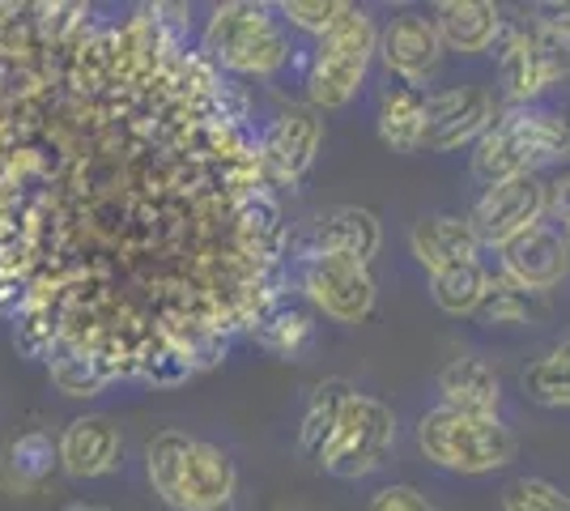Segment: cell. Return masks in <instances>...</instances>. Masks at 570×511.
Masks as SVG:
<instances>
[{
	"label": "cell",
	"instance_id": "6da1fadb",
	"mask_svg": "<svg viewBox=\"0 0 570 511\" xmlns=\"http://www.w3.org/2000/svg\"><path fill=\"white\" fill-rule=\"evenodd\" d=\"M145 473L170 511H222L238 487L235 461L188 431H158L149 439Z\"/></svg>",
	"mask_w": 570,
	"mask_h": 511
},
{
	"label": "cell",
	"instance_id": "7a4b0ae2",
	"mask_svg": "<svg viewBox=\"0 0 570 511\" xmlns=\"http://www.w3.org/2000/svg\"><path fill=\"white\" fill-rule=\"evenodd\" d=\"M570 154V124L553 111L537 107H511L507 116L494 120V128L476 141L473 175L494 188L520 175H537V167H549Z\"/></svg>",
	"mask_w": 570,
	"mask_h": 511
},
{
	"label": "cell",
	"instance_id": "3957f363",
	"mask_svg": "<svg viewBox=\"0 0 570 511\" xmlns=\"http://www.w3.org/2000/svg\"><path fill=\"white\" fill-rule=\"evenodd\" d=\"M417 448L426 461L452 473H490L515 456V435L502 426L499 414H464L452 405H439L417 422Z\"/></svg>",
	"mask_w": 570,
	"mask_h": 511
},
{
	"label": "cell",
	"instance_id": "277c9868",
	"mask_svg": "<svg viewBox=\"0 0 570 511\" xmlns=\"http://www.w3.org/2000/svg\"><path fill=\"white\" fill-rule=\"evenodd\" d=\"M205 51L222 69L256 77L277 73L289 60V43H285L273 9L252 4V0H235V4L217 9L209 18V30H205Z\"/></svg>",
	"mask_w": 570,
	"mask_h": 511
},
{
	"label": "cell",
	"instance_id": "5b68a950",
	"mask_svg": "<svg viewBox=\"0 0 570 511\" xmlns=\"http://www.w3.org/2000/svg\"><path fill=\"white\" fill-rule=\"evenodd\" d=\"M380 51V30L371 22V13L354 9L345 22L328 30L320 39V48L311 56V73H307V98L311 107L320 111H336L357 95L362 77L371 69V56Z\"/></svg>",
	"mask_w": 570,
	"mask_h": 511
},
{
	"label": "cell",
	"instance_id": "8992f818",
	"mask_svg": "<svg viewBox=\"0 0 570 511\" xmlns=\"http://www.w3.org/2000/svg\"><path fill=\"white\" fill-rule=\"evenodd\" d=\"M396 443V414L383 405L380 396H366V392H350L345 410L336 417V431L328 439V448L320 452V464L324 473L333 478H366L375 473L387 452Z\"/></svg>",
	"mask_w": 570,
	"mask_h": 511
},
{
	"label": "cell",
	"instance_id": "52a82bcc",
	"mask_svg": "<svg viewBox=\"0 0 570 511\" xmlns=\"http://www.w3.org/2000/svg\"><path fill=\"white\" fill-rule=\"evenodd\" d=\"M567 73H570L567 39H558V35L546 30L541 22L520 26V30H507V35H502L499 86L515 107L532 102L537 95H546L549 86L567 81Z\"/></svg>",
	"mask_w": 570,
	"mask_h": 511
},
{
	"label": "cell",
	"instance_id": "ba28073f",
	"mask_svg": "<svg viewBox=\"0 0 570 511\" xmlns=\"http://www.w3.org/2000/svg\"><path fill=\"white\" fill-rule=\"evenodd\" d=\"M549 214V184H541L537 175H520L485 188L473 209V230L481 244L507 247L515 244L520 235H528L532 226H541V218Z\"/></svg>",
	"mask_w": 570,
	"mask_h": 511
},
{
	"label": "cell",
	"instance_id": "9c48e42d",
	"mask_svg": "<svg viewBox=\"0 0 570 511\" xmlns=\"http://www.w3.org/2000/svg\"><path fill=\"white\" fill-rule=\"evenodd\" d=\"M303 294L328 320L357 324L375 307V277L362 261L350 256H311L303 265Z\"/></svg>",
	"mask_w": 570,
	"mask_h": 511
},
{
	"label": "cell",
	"instance_id": "30bf717a",
	"mask_svg": "<svg viewBox=\"0 0 570 511\" xmlns=\"http://www.w3.org/2000/svg\"><path fill=\"white\" fill-rule=\"evenodd\" d=\"M494 128V98L481 86H443L426 95V146L448 154L476 146Z\"/></svg>",
	"mask_w": 570,
	"mask_h": 511
},
{
	"label": "cell",
	"instance_id": "8fae6325",
	"mask_svg": "<svg viewBox=\"0 0 570 511\" xmlns=\"http://www.w3.org/2000/svg\"><path fill=\"white\" fill-rule=\"evenodd\" d=\"M443 39L434 30V18L401 13L380 30V56L404 86H426L443 65Z\"/></svg>",
	"mask_w": 570,
	"mask_h": 511
},
{
	"label": "cell",
	"instance_id": "7c38bea8",
	"mask_svg": "<svg viewBox=\"0 0 570 511\" xmlns=\"http://www.w3.org/2000/svg\"><path fill=\"white\" fill-rule=\"evenodd\" d=\"M320 141H324V124H320V111L315 107H289L277 120L268 124L261 146V163L277 179L294 184L303 179L320 154Z\"/></svg>",
	"mask_w": 570,
	"mask_h": 511
},
{
	"label": "cell",
	"instance_id": "4fadbf2b",
	"mask_svg": "<svg viewBox=\"0 0 570 511\" xmlns=\"http://www.w3.org/2000/svg\"><path fill=\"white\" fill-rule=\"evenodd\" d=\"M502 268H507V277H511L515 286H523V291H532V294L553 291L570 273V252H567L562 230H558V226H546V222L532 226L515 244L502 247Z\"/></svg>",
	"mask_w": 570,
	"mask_h": 511
},
{
	"label": "cell",
	"instance_id": "5bb4252c",
	"mask_svg": "<svg viewBox=\"0 0 570 511\" xmlns=\"http://www.w3.org/2000/svg\"><path fill=\"white\" fill-rule=\"evenodd\" d=\"M383 244V230L380 218L362 205H341L333 214L311 226L307 244H303V256H350V261H362L371 265V256L380 252Z\"/></svg>",
	"mask_w": 570,
	"mask_h": 511
},
{
	"label": "cell",
	"instance_id": "9a60e30c",
	"mask_svg": "<svg viewBox=\"0 0 570 511\" xmlns=\"http://www.w3.org/2000/svg\"><path fill=\"white\" fill-rule=\"evenodd\" d=\"M124 439H119L116 422L102 414L72 417L60 435V469L69 478H102L119 464Z\"/></svg>",
	"mask_w": 570,
	"mask_h": 511
},
{
	"label": "cell",
	"instance_id": "2e32d148",
	"mask_svg": "<svg viewBox=\"0 0 570 511\" xmlns=\"http://www.w3.org/2000/svg\"><path fill=\"white\" fill-rule=\"evenodd\" d=\"M434 30L448 51L481 56L502 39V13L485 0H443L434 9Z\"/></svg>",
	"mask_w": 570,
	"mask_h": 511
},
{
	"label": "cell",
	"instance_id": "e0dca14e",
	"mask_svg": "<svg viewBox=\"0 0 570 511\" xmlns=\"http://www.w3.org/2000/svg\"><path fill=\"white\" fill-rule=\"evenodd\" d=\"M413 244V256L430 268V273H443V268L469 265L481 252V239H476L473 222L452 218V214H434V218H422L409 235Z\"/></svg>",
	"mask_w": 570,
	"mask_h": 511
},
{
	"label": "cell",
	"instance_id": "ac0fdd59",
	"mask_svg": "<svg viewBox=\"0 0 570 511\" xmlns=\"http://www.w3.org/2000/svg\"><path fill=\"white\" fill-rule=\"evenodd\" d=\"M439 392H443V405H452V410H464V414H499L502 380L485 358H455V363L443 366Z\"/></svg>",
	"mask_w": 570,
	"mask_h": 511
},
{
	"label": "cell",
	"instance_id": "d6986e66",
	"mask_svg": "<svg viewBox=\"0 0 570 511\" xmlns=\"http://www.w3.org/2000/svg\"><path fill=\"white\" fill-rule=\"evenodd\" d=\"M380 137L396 154L426 146V95H417L413 86H392L380 102Z\"/></svg>",
	"mask_w": 570,
	"mask_h": 511
},
{
	"label": "cell",
	"instance_id": "ffe728a7",
	"mask_svg": "<svg viewBox=\"0 0 570 511\" xmlns=\"http://www.w3.org/2000/svg\"><path fill=\"white\" fill-rule=\"evenodd\" d=\"M238 239L256 261H277L285 244V222L282 205L268 193H247L238 200Z\"/></svg>",
	"mask_w": 570,
	"mask_h": 511
},
{
	"label": "cell",
	"instance_id": "44dd1931",
	"mask_svg": "<svg viewBox=\"0 0 570 511\" xmlns=\"http://www.w3.org/2000/svg\"><path fill=\"white\" fill-rule=\"evenodd\" d=\"M252 328H256L264 350H273V354H298L311 337V316L298 303H289V298H268L261 312L252 316Z\"/></svg>",
	"mask_w": 570,
	"mask_h": 511
},
{
	"label": "cell",
	"instance_id": "7402d4cb",
	"mask_svg": "<svg viewBox=\"0 0 570 511\" xmlns=\"http://www.w3.org/2000/svg\"><path fill=\"white\" fill-rule=\"evenodd\" d=\"M430 294L448 316H476L490 294V277H485L481 261H469V265L430 273Z\"/></svg>",
	"mask_w": 570,
	"mask_h": 511
},
{
	"label": "cell",
	"instance_id": "603a6c76",
	"mask_svg": "<svg viewBox=\"0 0 570 511\" xmlns=\"http://www.w3.org/2000/svg\"><path fill=\"white\" fill-rule=\"evenodd\" d=\"M523 396L549 405V410H570V341L546 350L537 363L523 371Z\"/></svg>",
	"mask_w": 570,
	"mask_h": 511
},
{
	"label": "cell",
	"instance_id": "cb8c5ba5",
	"mask_svg": "<svg viewBox=\"0 0 570 511\" xmlns=\"http://www.w3.org/2000/svg\"><path fill=\"white\" fill-rule=\"evenodd\" d=\"M345 401H350V389H345V380H328V384H320L315 396H311L307 414H303V426H298V448L320 461V452L328 448V439L336 431V417L345 410Z\"/></svg>",
	"mask_w": 570,
	"mask_h": 511
},
{
	"label": "cell",
	"instance_id": "d4e9b609",
	"mask_svg": "<svg viewBox=\"0 0 570 511\" xmlns=\"http://www.w3.org/2000/svg\"><path fill=\"white\" fill-rule=\"evenodd\" d=\"M111 375H116V366H107L90 350H69L51 363V384L65 396H95Z\"/></svg>",
	"mask_w": 570,
	"mask_h": 511
},
{
	"label": "cell",
	"instance_id": "484cf974",
	"mask_svg": "<svg viewBox=\"0 0 570 511\" xmlns=\"http://www.w3.org/2000/svg\"><path fill=\"white\" fill-rule=\"evenodd\" d=\"M56 464H60V443H51L43 431H26L9 443V473L18 482H43Z\"/></svg>",
	"mask_w": 570,
	"mask_h": 511
},
{
	"label": "cell",
	"instance_id": "4316f807",
	"mask_svg": "<svg viewBox=\"0 0 570 511\" xmlns=\"http://www.w3.org/2000/svg\"><path fill=\"white\" fill-rule=\"evenodd\" d=\"M282 13L289 18V26L324 39L328 30H336L354 13V4H345V0H289V4H282Z\"/></svg>",
	"mask_w": 570,
	"mask_h": 511
},
{
	"label": "cell",
	"instance_id": "83f0119b",
	"mask_svg": "<svg viewBox=\"0 0 570 511\" xmlns=\"http://www.w3.org/2000/svg\"><path fill=\"white\" fill-rule=\"evenodd\" d=\"M502 511H570V494L546 478H520L502 490Z\"/></svg>",
	"mask_w": 570,
	"mask_h": 511
},
{
	"label": "cell",
	"instance_id": "f1b7e54d",
	"mask_svg": "<svg viewBox=\"0 0 570 511\" xmlns=\"http://www.w3.org/2000/svg\"><path fill=\"white\" fill-rule=\"evenodd\" d=\"M476 316L485 320V324H520V320L532 316V291L515 286L511 277L507 282H490V294H485Z\"/></svg>",
	"mask_w": 570,
	"mask_h": 511
},
{
	"label": "cell",
	"instance_id": "f546056e",
	"mask_svg": "<svg viewBox=\"0 0 570 511\" xmlns=\"http://www.w3.org/2000/svg\"><path fill=\"white\" fill-rule=\"evenodd\" d=\"M145 380H154V384H179V380H188L191 375V363L170 345L167 337L158 341V345H149L141 358H137Z\"/></svg>",
	"mask_w": 570,
	"mask_h": 511
},
{
	"label": "cell",
	"instance_id": "4dcf8cb0",
	"mask_svg": "<svg viewBox=\"0 0 570 511\" xmlns=\"http://www.w3.org/2000/svg\"><path fill=\"white\" fill-rule=\"evenodd\" d=\"M362 511H434L426 503V494L413 487H383L380 494H371V503Z\"/></svg>",
	"mask_w": 570,
	"mask_h": 511
},
{
	"label": "cell",
	"instance_id": "1f68e13d",
	"mask_svg": "<svg viewBox=\"0 0 570 511\" xmlns=\"http://www.w3.org/2000/svg\"><path fill=\"white\" fill-rule=\"evenodd\" d=\"M0 316H26V282L18 273H0Z\"/></svg>",
	"mask_w": 570,
	"mask_h": 511
},
{
	"label": "cell",
	"instance_id": "d6a6232c",
	"mask_svg": "<svg viewBox=\"0 0 570 511\" xmlns=\"http://www.w3.org/2000/svg\"><path fill=\"white\" fill-rule=\"evenodd\" d=\"M549 214H553L558 226L570 222V175H562V179L549 184Z\"/></svg>",
	"mask_w": 570,
	"mask_h": 511
},
{
	"label": "cell",
	"instance_id": "836d02e7",
	"mask_svg": "<svg viewBox=\"0 0 570 511\" xmlns=\"http://www.w3.org/2000/svg\"><path fill=\"white\" fill-rule=\"evenodd\" d=\"M537 13H541L537 22L546 26V30H553L558 39H570V4H541Z\"/></svg>",
	"mask_w": 570,
	"mask_h": 511
},
{
	"label": "cell",
	"instance_id": "e575fe53",
	"mask_svg": "<svg viewBox=\"0 0 570 511\" xmlns=\"http://www.w3.org/2000/svg\"><path fill=\"white\" fill-rule=\"evenodd\" d=\"M558 230H562V239H567V252H570V222H562Z\"/></svg>",
	"mask_w": 570,
	"mask_h": 511
}]
</instances>
